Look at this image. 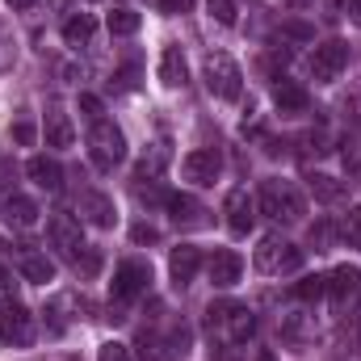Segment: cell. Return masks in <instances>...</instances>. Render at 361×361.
I'll use <instances>...</instances> for the list:
<instances>
[{"label":"cell","instance_id":"obj_1","mask_svg":"<svg viewBox=\"0 0 361 361\" xmlns=\"http://www.w3.org/2000/svg\"><path fill=\"white\" fill-rule=\"evenodd\" d=\"M257 206H261V214H269L273 223H302V214H307L302 193H298L290 180H281V177H273V180L261 185Z\"/></svg>","mask_w":361,"mask_h":361},{"label":"cell","instance_id":"obj_2","mask_svg":"<svg viewBox=\"0 0 361 361\" xmlns=\"http://www.w3.org/2000/svg\"><path fill=\"white\" fill-rule=\"evenodd\" d=\"M89 156H92V164H97L101 173H109L114 164H122V160H126V135H122L109 118L92 122V130H89Z\"/></svg>","mask_w":361,"mask_h":361},{"label":"cell","instance_id":"obj_3","mask_svg":"<svg viewBox=\"0 0 361 361\" xmlns=\"http://www.w3.org/2000/svg\"><path fill=\"white\" fill-rule=\"evenodd\" d=\"M206 315H210V328H223V336H227L231 345H244V341L257 332L252 311H248V307H240V302H214Z\"/></svg>","mask_w":361,"mask_h":361},{"label":"cell","instance_id":"obj_4","mask_svg":"<svg viewBox=\"0 0 361 361\" xmlns=\"http://www.w3.org/2000/svg\"><path fill=\"white\" fill-rule=\"evenodd\" d=\"M240 85H244V72L231 55H206V89L219 101H235Z\"/></svg>","mask_w":361,"mask_h":361},{"label":"cell","instance_id":"obj_5","mask_svg":"<svg viewBox=\"0 0 361 361\" xmlns=\"http://www.w3.org/2000/svg\"><path fill=\"white\" fill-rule=\"evenodd\" d=\"M252 261H257V269L261 273H294V269H302V252H298L290 240H281V235H265Z\"/></svg>","mask_w":361,"mask_h":361},{"label":"cell","instance_id":"obj_6","mask_svg":"<svg viewBox=\"0 0 361 361\" xmlns=\"http://www.w3.org/2000/svg\"><path fill=\"white\" fill-rule=\"evenodd\" d=\"M47 235H51V244L59 248V257H68V261H76V257L89 248V244H85V231H80V223H76L72 214H51Z\"/></svg>","mask_w":361,"mask_h":361},{"label":"cell","instance_id":"obj_7","mask_svg":"<svg viewBox=\"0 0 361 361\" xmlns=\"http://www.w3.org/2000/svg\"><path fill=\"white\" fill-rule=\"evenodd\" d=\"M0 341L4 345H17V349L34 341V315L21 302H4L0 307Z\"/></svg>","mask_w":361,"mask_h":361},{"label":"cell","instance_id":"obj_8","mask_svg":"<svg viewBox=\"0 0 361 361\" xmlns=\"http://www.w3.org/2000/svg\"><path fill=\"white\" fill-rule=\"evenodd\" d=\"M147 281H152V269H147L143 261H122V265L114 269V286H109V298H114V302H126V298L143 294V290H147Z\"/></svg>","mask_w":361,"mask_h":361},{"label":"cell","instance_id":"obj_9","mask_svg":"<svg viewBox=\"0 0 361 361\" xmlns=\"http://www.w3.org/2000/svg\"><path fill=\"white\" fill-rule=\"evenodd\" d=\"M345 63H349V47H345L341 38H332V42L315 47V55H311V76H315L319 85H328V80H336V76L345 72Z\"/></svg>","mask_w":361,"mask_h":361},{"label":"cell","instance_id":"obj_10","mask_svg":"<svg viewBox=\"0 0 361 361\" xmlns=\"http://www.w3.org/2000/svg\"><path fill=\"white\" fill-rule=\"evenodd\" d=\"M180 173H185V180H193V185H214L219 173H223V156L214 147H197V152H189L180 160Z\"/></svg>","mask_w":361,"mask_h":361},{"label":"cell","instance_id":"obj_11","mask_svg":"<svg viewBox=\"0 0 361 361\" xmlns=\"http://www.w3.org/2000/svg\"><path fill=\"white\" fill-rule=\"evenodd\" d=\"M257 206H252V197H248V189H231L227 193V202H223V214H227V227L235 231V235H248L252 231V214Z\"/></svg>","mask_w":361,"mask_h":361},{"label":"cell","instance_id":"obj_12","mask_svg":"<svg viewBox=\"0 0 361 361\" xmlns=\"http://www.w3.org/2000/svg\"><path fill=\"white\" fill-rule=\"evenodd\" d=\"M80 214H85V223H92V227H101V231H109V227L118 223L114 197H105V193H97V189H89V193H80Z\"/></svg>","mask_w":361,"mask_h":361},{"label":"cell","instance_id":"obj_13","mask_svg":"<svg viewBox=\"0 0 361 361\" xmlns=\"http://www.w3.org/2000/svg\"><path fill=\"white\" fill-rule=\"evenodd\" d=\"M202 269V252H197V244H177L173 252H169V273H173V286H189L193 277Z\"/></svg>","mask_w":361,"mask_h":361},{"label":"cell","instance_id":"obj_14","mask_svg":"<svg viewBox=\"0 0 361 361\" xmlns=\"http://www.w3.org/2000/svg\"><path fill=\"white\" fill-rule=\"evenodd\" d=\"M357 290H361V269L357 265H341V269L328 273V294H332L336 307H349V302L357 298Z\"/></svg>","mask_w":361,"mask_h":361},{"label":"cell","instance_id":"obj_15","mask_svg":"<svg viewBox=\"0 0 361 361\" xmlns=\"http://www.w3.org/2000/svg\"><path fill=\"white\" fill-rule=\"evenodd\" d=\"M25 177L34 180L38 189H47V193H59V189H63V169H59V160H51V156H30V160H25Z\"/></svg>","mask_w":361,"mask_h":361},{"label":"cell","instance_id":"obj_16","mask_svg":"<svg viewBox=\"0 0 361 361\" xmlns=\"http://www.w3.org/2000/svg\"><path fill=\"white\" fill-rule=\"evenodd\" d=\"M240 273H244L240 252H231V248H219V252L210 257V281H214L219 290H231V286L240 281Z\"/></svg>","mask_w":361,"mask_h":361},{"label":"cell","instance_id":"obj_17","mask_svg":"<svg viewBox=\"0 0 361 361\" xmlns=\"http://www.w3.org/2000/svg\"><path fill=\"white\" fill-rule=\"evenodd\" d=\"M17 269H21V277H25V281H34V286H47V281H55V265H51L42 252H34L30 244L17 252Z\"/></svg>","mask_w":361,"mask_h":361},{"label":"cell","instance_id":"obj_18","mask_svg":"<svg viewBox=\"0 0 361 361\" xmlns=\"http://www.w3.org/2000/svg\"><path fill=\"white\" fill-rule=\"evenodd\" d=\"M0 214H4V223H8V227H21V231H25V227H34V223H38V214H42V210H38V202H30V197L13 193V197H4Z\"/></svg>","mask_w":361,"mask_h":361},{"label":"cell","instance_id":"obj_19","mask_svg":"<svg viewBox=\"0 0 361 361\" xmlns=\"http://www.w3.org/2000/svg\"><path fill=\"white\" fill-rule=\"evenodd\" d=\"M164 210L173 214V223L177 227H197L202 223V202L197 197H189V193H169V202H164Z\"/></svg>","mask_w":361,"mask_h":361},{"label":"cell","instance_id":"obj_20","mask_svg":"<svg viewBox=\"0 0 361 361\" xmlns=\"http://www.w3.org/2000/svg\"><path fill=\"white\" fill-rule=\"evenodd\" d=\"M185 80H189V72H185L180 47H164V51H160V85H164V89H180Z\"/></svg>","mask_w":361,"mask_h":361},{"label":"cell","instance_id":"obj_21","mask_svg":"<svg viewBox=\"0 0 361 361\" xmlns=\"http://www.w3.org/2000/svg\"><path fill=\"white\" fill-rule=\"evenodd\" d=\"M273 105L281 109V114H307V105H311V97L302 85H294V80H281L277 89H273Z\"/></svg>","mask_w":361,"mask_h":361},{"label":"cell","instance_id":"obj_22","mask_svg":"<svg viewBox=\"0 0 361 361\" xmlns=\"http://www.w3.org/2000/svg\"><path fill=\"white\" fill-rule=\"evenodd\" d=\"M169 160H173V152H169V143H152V152L139 160V169H135V180H156L164 169H169Z\"/></svg>","mask_w":361,"mask_h":361},{"label":"cell","instance_id":"obj_23","mask_svg":"<svg viewBox=\"0 0 361 361\" xmlns=\"http://www.w3.org/2000/svg\"><path fill=\"white\" fill-rule=\"evenodd\" d=\"M72 143H76V130H72L68 114L63 109H51L47 114V147H72Z\"/></svg>","mask_w":361,"mask_h":361},{"label":"cell","instance_id":"obj_24","mask_svg":"<svg viewBox=\"0 0 361 361\" xmlns=\"http://www.w3.org/2000/svg\"><path fill=\"white\" fill-rule=\"evenodd\" d=\"M92 30H97L92 13H72V17L63 21V42H68V47H89Z\"/></svg>","mask_w":361,"mask_h":361},{"label":"cell","instance_id":"obj_25","mask_svg":"<svg viewBox=\"0 0 361 361\" xmlns=\"http://www.w3.org/2000/svg\"><path fill=\"white\" fill-rule=\"evenodd\" d=\"M307 189H311V193H315V202H324V206H332V202H341V197H345V180L328 177V173L307 177Z\"/></svg>","mask_w":361,"mask_h":361},{"label":"cell","instance_id":"obj_26","mask_svg":"<svg viewBox=\"0 0 361 361\" xmlns=\"http://www.w3.org/2000/svg\"><path fill=\"white\" fill-rule=\"evenodd\" d=\"M109 34H114V38L139 34V13H135V8H114V13H109Z\"/></svg>","mask_w":361,"mask_h":361},{"label":"cell","instance_id":"obj_27","mask_svg":"<svg viewBox=\"0 0 361 361\" xmlns=\"http://www.w3.org/2000/svg\"><path fill=\"white\" fill-rule=\"evenodd\" d=\"M328 294V277L324 273H307L298 286H294V298H302V302H319Z\"/></svg>","mask_w":361,"mask_h":361},{"label":"cell","instance_id":"obj_28","mask_svg":"<svg viewBox=\"0 0 361 361\" xmlns=\"http://www.w3.org/2000/svg\"><path fill=\"white\" fill-rule=\"evenodd\" d=\"M336 235H341V227H336L332 219H315V223H311V244H315V252H328V248L336 244Z\"/></svg>","mask_w":361,"mask_h":361},{"label":"cell","instance_id":"obj_29","mask_svg":"<svg viewBox=\"0 0 361 361\" xmlns=\"http://www.w3.org/2000/svg\"><path fill=\"white\" fill-rule=\"evenodd\" d=\"M135 197L139 202H152V206H164L169 202V189H160L156 180H135Z\"/></svg>","mask_w":361,"mask_h":361},{"label":"cell","instance_id":"obj_30","mask_svg":"<svg viewBox=\"0 0 361 361\" xmlns=\"http://www.w3.org/2000/svg\"><path fill=\"white\" fill-rule=\"evenodd\" d=\"M206 8H210V17H214L219 25H235V21H240L235 0H206Z\"/></svg>","mask_w":361,"mask_h":361},{"label":"cell","instance_id":"obj_31","mask_svg":"<svg viewBox=\"0 0 361 361\" xmlns=\"http://www.w3.org/2000/svg\"><path fill=\"white\" fill-rule=\"evenodd\" d=\"M341 235H345V240H349L353 248H361V206L345 214V223H341Z\"/></svg>","mask_w":361,"mask_h":361},{"label":"cell","instance_id":"obj_32","mask_svg":"<svg viewBox=\"0 0 361 361\" xmlns=\"http://www.w3.org/2000/svg\"><path fill=\"white\" fill-rule=\"evenodd\" d=\"M97 361H130V349L118 345V341H105V345L97 349Z\"/></svg>","mask_w":361,"mask_h":361},{"label":"cell","instance_id":"obj_33","mask_svg":"<svg viewBox=\"0 0 361 361\" xmlns=\"http://www.w3.org/2000/svg\"><path fill=\"white\" fill-rule=\"evenodd\" d=\"M72 265H76V273H85V277H92V273L101 269V257H97L92 248H85V252H80V257H76Z\"/></svg>","mask_w":361,"mask_h":361},{"label":"cell","instance_id":"obj_34","mask_svg":"<svg viewBox=\"0 0 361 361\" xmlns=\"http://www.w3.org/2000/svg\"><path fill=\"white\" fill-rule=\"evenodd\" d=\"M8 139H13V143H21V147H30V143H34V139H38V130H34V126H30V122H17V126H13V130H8Z\"/></svg>","mask_w":361,"mask_h":361},{"label":"cell","instance_id":"obj_35","mask_svg":"<svg viewBox=\"0 0 361 361\" xmlns=\"http://www.w3.org/2000/svg\"><path fill=\"white\" fill-rule=\"evenodd\" d=\"M80 114H85L89 122H101V97H92V92H80Z\"/></svg>","mask_w":361,"mask_h":361},{"label":"cell","instance_id":"obj_36","mask_svg":"<svg viewBox=\"0 0 361 361\" xmlns=\"http://www.w3.org/2000/svg\"><path fill=\"white\" fill-rule=\"evenodd\" d=\"M130 235H135V244H156V240H160V235H156V227H147V223H139Z\"/></svg>","mask_w":361,"mask_h":361},{"label":"cell","instance_id":"obj_37","mask_svg":"<svg viewBox=\"0 0 361 361\" xmlns=\"http://www.w3.org/2000/svg\"><path fill=\"white\" fill-rule=\"evenodd\" d=\"M135 76H139V68H122L114 80H118V89H135Z\"/></svg>","mask_w":361,"mask_h":361},{"label":"cell","instance_id":"obj_38","mask_svg":"<svg viewBox=\"0 0 361 361\" xmlns=\"http://www.w3.org/2000/svg\"><path fill=\"white\" fill-rule=\"evenodd\" d=\"M345 13H349L353 25H361V0H345Z\"/></svg>","mask_w":361,"mask_h":361},{"label":"cell","instance_id":"obj_39","mask_svg":"<svg viewBox=\"0 0 361 361\" xmlns=\"http://www.w3.org/2000/svg\"><path fill=\"white\" fill-rule=\"evenodd\" d=\"M160 8H164V13H185L189 0H160Z\"/></svg>","mask_w":361,"mask_h":361},{"label":"cell","instance_id":"obj_40","mask_svg":"<svg viewBox=\"0 0 361 361\" xmlns=\"http://www.w3.org/2000/svg\"><path fill=\"white\" fill-rule=\"evenodd\" d=\"M8 8H34V0H8Z\"/></svg>","mask_w":361,"mask_h":361},{"label":"cell","instance_id":"obj_41","mask_svg":"<svg viewBox=\"0 0 361 361\" xmlns=\"http://www.w3.org/2000/svg\"><path fill=\"white\" fill-rule=\"evenodd\" d=\"M257 361H277V357H273L269 349H261V353H257Z\"/></svg>","mask_w":361,"mask_h":361},{"label":"cell","instance_id":"obj_42","mask_svg":"<svg viewBox=\"0 0 361 361\" xmlns=\"http://www.w3.org/2000/svg\"><path fill=\"white\" fill-rule=\"evenodd\" d=\"M286 4H294V8H302V4H311V0H286Z\"/></svg>","mask_w":361,"mask_h":361},{"label":"cell","instance_id":"obj_43","mask_svg":"<svg viewBox=\"0 0 361 361\" xmlns=\"http://www.w3.org/2000/svg\"><path fill=\"white\" fill-rule=\"evenodd\" d=\"M0 281H4V273H0Z\"/></svg>","mask_w":361,"mask_h":361}]
</instances>
